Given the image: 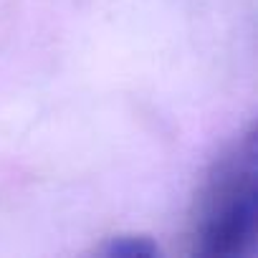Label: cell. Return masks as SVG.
I'll return each mask as SVG.
<instances>
[{
  "mask_svg": "<svg viewBox=\"0 0 258 258\" xmlns=\"http://www.w3.org/2000/svg\"><path fill=\"white\" fill-rule=\"evenodd\" d=\"M190 253L245 258L258 243V137L255 126L210 165L190 215Z\"/></svg>",
  "mask_w": 258,
  "mask_h": 258,
  "instance_id": "6da1fadb",
  "label": "cell"
},
{
  "mask_svg": "<svg viewBox=\"0 0 258 258\" xmlns=\"http://www.w3.org/2000/svg\"><path fill=\"white\" fill-rule=\"evenodd\" d=\"M104 258H155L160 255V245L150 235H114L96 250Z\"/></svg>",
  "mask_w": 258,
  "mask_h": 258,
  "instance_id": "7a4b0ae2",
  "label": "cell"
}]
</instances>
